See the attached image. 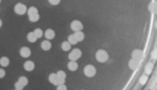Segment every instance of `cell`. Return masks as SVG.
Wrapping results in <instances>:
<instances>
[{
    "mask_svg": "<svg viewBox=\"0 0 157 90\" xmlns=\"http://www.w3.org/2000/svg\"><path fill=\"white\" fill-rule=\"evenodd\" d=\"M65 79L58 78V85H59V84H65ZM58 85H57V86H58Z\"/></svg>",
    "mask_w": 157,
    "mask_h": 90,
    "instance_id": "30",
    "label": "cell"
},
{
    "mask_svg": "<svg viewBox=\"0 0 157 90\" xmlns=\"http://www.w3.org/2000/svg\"><path fill=\"white\" fill-rule=\"evenodd\" d=\"M153 67H154V65L152 62H148L146 64L145 67V69H144V72H145V74H146V75L149 76L151 73L152 72Z\"/></svg>",
    "mask_w": 157,
    "mask_h": 90,
    "instance_id": "14",
    "label": "cell"
},
{
    "mask_svg": "<svg viewBox=\"0 0 157 90\" xmlns=\"http://www.w3.org/2000/svg\"><path fill=\"white\" fill-rule=\"evenodd\" d=\"M2 21L1 19H0V28L2 27Z\"/></svg>",
    "mask_w": 157,
    "mask_h": 90,
    "instance_id": "31",
    "label": "cell"
},
{
    "mask_svg": "<svg viewBox=\"0 0 157 90\" xmlns=\"http://www.w3.org/2000/svg\"><path fill=\"white\" fill-rule=\"evenodd\" d=\"M68 42L71 45H76L78 42L74 34L69 35V36L68 37Z\"/></svg>",
    "mask_w": 157,
    "mask_h": 90,
    "instance_id": "21",
    "label": "cell"
},
{
    "mask_svg": "<svg viewBox=\"0 0 157 90\" xmlns=\"http://www.w3.org/2000/svg\"><path fill=\"white\" fill-rule=\"evenodd\" d=\"M139 61L135 60L134 59H131L129 62V67L130 69L132 70H135L139 66Z\"/></svg>",
    "mask_w": 157,
    "mask_h": 90,
    "instance_id": "8",
    "label": "cell"
},
{
    "mask_svg": "<svg viewBox=\"0 0 157 90\" xmlns=\"http://www.w3.org/2000/svg\"><path fill=\"white\" fill-rule=\"evenodd\" d=\"M27 39H28V40L30 42L34 43V42L37 41L38 38H37L36 35H35L34 33V32H30V33H29L28 34V35H27Z\"/></svg>",
    "mask_w": 157,
    "mask_h": 90,
    "instance_id": "16",
    "label": "cell"
},
{
    "mask_svg": "<svg viewBox=\"0 0 157 90\" xmlns=\"http://www.w3.org/2000/svg\"><path fill=\"white\" fill-rule=\"evenodd\" d=\"M5 76V71L4 69H0V78H2Z\"/></svg>",
    "mask_w": 157,
    "mask_h": 90,
    "instance_id": "29",
    "label": "cell"
},
{
    "mask_svg": "<svg viewBox=\"0 0 157 90\" xmlns=\"http://www.w3.org/2000/svg\"><path fill=\"white\" fill-rule=\"evenodd\" d=\"M27 13H28V16H30V15L35 14H38V10L35 7L31 6L28 8V11H27Z\"/></svg>",
    "mask_w": 157,
    "mask_h": 90,
    "instance_id": "20",
    "label": "cell"
},
{
    "mask_svg": "<svg viewBox=\"0 0 157 90\" xmlns=\"http://www.w3.org/2000/svg\"><path fill=\"white\" fill-rule=\"evenodd\" d=\"M10 60L8 57L3 56L0 59V65L3 67H6L9 65Z\"/></svg>",
    "mask_w": 157,
    "mask_h": 90,
    "instance_id": "17",
    "label": "cell"
},
{
    "mask_svg": "<svg viewBox=\"0 0 157 90\" xmlns=\"http://www.w3.org/2000/svg\"><path fill=\"white\" fill-rule=\"evenodd\" d=\"M71 45L68 41H65L62 42L61 44V48L62 50L65 51H68L71 49Z\"/></svg>",
    "mask_w": 157,
    "mask_h": 90,
    "instance_id": "18",
    "label": "cell"
},
{
    "mask_svg": "<svg viewBox=\"0 0 157 90\" xmlns=\"http://www.w3.org/2000/svg\"><path fill=\"white\" fill-rule=\"evenodd\" d=\"M95 58L98 62L103 63L108 60L109 55L106 51L100 49V50H98L96 52Z\"/></svg>",
    "mask_w": 157,
    "mask_h": 90,
    "instance_id": "1",
    "label": "cell"
},
{
    "mask_svg": "<svg viewBox=\"0 0 157 90\" xmlns=\"http://www.w3.org/2000/svg\"><path fill=\"white\" fill-rule=\"evenodd\" d=\"M58 77H57V74L52 73L49 76V81L55 86L58 85Z\"/></svg>",
    "mask_w": 157,
    "mask_h": 90,
    "instance_id": "10",
    "label": "cell"
},
{
    "mask_svg": "<svg viewBox=\"0 0 157 90\" xmlns=\"http://www.w3.org/2000/svg\"><path fill=\"white\" fill-rule=\"evenodd\" d=\"M24 69L26 71L30 72V71H32L34 69L35 64L32 61L28 60L25 62L24 65Z\"/></svg>",
    "mask_w": 157,
    "mask_h": 90,
    "instance_id": "9",
    "label": "cell"
},
{
    "mask_svg": "<svg viewBox=\"0 0 157 90\" xmlns=\"http://www.w3.org/2000/svg\"><path fill=\"white\" fill-rule=\"evenodd\" d=\"M132 59H135V60L139 61L141 60L143 57V52L142 51L139 49H136L134 50L132 52V55H131Z\"/></svg>",
    "mask_w": 157,
    "mask_h": 90,
    "instance_id": "6",
    "label": "cell"
},
{
    "mask_svg": "<svg viewBox=\"0 0 157 90\" xmlns=\"http://www.w3.org/2000/svg\"><path fill=\"white\" fill-rule=\"evenodd\" d=\"M74 35H75L76 39L77 42H82L84 40V38H85V35L83 32H82V30L80 31L75 32V33H74Z\"/></svg>",
    "mask_w": 157,
    "mask_h": 90,
    "instance_id": "13",
    "label": "cell"
},
{
    "mask_svg": "<svg viewBox=\"0 0 157 90\" xmlns=\"http://www.w3.org/2000/svg\"><path fill=\"white\" fill-rule=\"evenodd\" d=\"M67 87L65 85V84H59V85L57 86V89L58 90H67Z\"/></svg>",
    "mask_w": 157,
    "mask_h": 90,
    "instance_id": "28",
    "label": "cell"
},
{
    "mask_svg": "<svg viewBox=\"0 0 157 90\" xmlns=\"http://www.w3.org/2000/svg\"><path fill=\"white\" fill-rule=\"evenodd\" d=\"M97 70L94 66L93 65H87L84 68V73L87 77L92 78L96 74Z\"/></svg>",
    "mask_w": 157,
    "mask_h": 90,
    "instance_id": "2",
    "label": "cell"
},
{
    "mask_svg": "<svg viewBox=\"0 0 157 90\" xmlns=\"http://www.w3.org/2000/svg\"><path fill=\"white\" fill-rule=\"evenodd\" d=\"M61 0H48V2L52 5H57L60 3Z\"/></svg>",
    "mask_w": 157,
    "mask_h": 90,
    "instance_id": "27",
    "label": "cell"
},
{
    "mask_svg": "<svg viewBox=\"0 0 157 90\" xmlns=\"http://www.w3.org/2000/svg\"><path fill=\"white\" fill-rule=\"evenodd\" d=\"M45 37L48 40H52L55 37V32L52 29H48L44 33Z\"/></svg>",
    "mask_w": 157,
    "mask_h": 90,
    "instance_id": "12",
    "label": "cell"
},
{
    "mask_svg": "<svg viewBox=\"0 0 157 90\" xmlns=\"http://www.w3.org/2000/svg\"><path fill=\"white\" fill-rule=\"evenodd\" d=\"M52 47V44L48 40L43 41L41 43V47L43 50L48 51L50 50Z\"/></svg>",
    "mask_w": 157,
    "mask_h": 90,
    "instance_id": "15",
    "label": "cell"
},
{
    "mask_svg": "<svg viewBox=\"0 0 157 90\" xmlns=\"http://www.w3.org/2000/svg\"><path fill=\"white\" fill-rule=\"evenodd\" d=\"M14 11L17 14L23 15L26 13L27 7L23 3H18L15 5L14 7Z\"/></svg>",
    "mask_w": 157,
    "mask_h": 90,
    "instance_id": "4",
    "label": "cell"
},
{
    "mask_svg": "<svg viewBox=\"0 0 157 90\" xmlns=\"http://www.w3.org/2000/svg\"><path fill=\"white\" fill-rule=\"evenodd\" d=\"M79 65L76 62V61H70L67 64V68L70 71L74 72V71L76 70L78 68Z\"/></svg>",
    "mask_w": 157,
    "mask_h": 90,
    "instance_id": "11",
    "label": "cell"
},
{
    "mask_svg": "<svg viewBox=\"0 0 157 90\" xmlns=\"http://www.w3.org/2000/svg\"><path fill=\"white\" fill-rule=\"evenodd\" d=\"M19 82L20 83H21L24 86H26L28 83V79L26 77H24V76H21L19 78L18 80Z\"/></svg>",
    "mask_w": 157,
    "mask_h": 90,
    "instance_id": "23",
    "label": "cell"
},
{
    "mask_svg": "<svg viewBox=\"0 0 157 90\" xmlns=\"http://www.w3.org/2000/svg\"><path fill=\"white\" fill-rule=\"evenodd\" d=\"M20 54L22 57H28L31 55V51L27 47H23L20 49Z\"/></svg>",
    "mask_w": 157,
    "mask_h": 90,
    "instance_id": "7",
    "label": "cell"
},
{
    "mask_svg": "<svg viewBox=\"0 0 157 90\" xmlns=\"http://www.w3.org/2000/svg\"><path fill=\"white\" fill-rule=\"evenodd\" d=\"M15 89L18 90H21L24 89V86L21 83H20L19 81H18V82L15 84Z\"/></svg>",
    "mask_w": 157,
    "mask_h": 90,
    "instance_id": "26",
    "label": "cell"
},
{
    "mask_svg": "<svg viewBox=\"0 0 157 90\" xmlns=\"http://www.w3.org/2000/svg\"><path fill=\"white\" fill-rule=\"evenodd\" d=\"M40 16L39 15V14H35L30 15V16H29V19L30 21L31 22H36L38 21L39 19Z\"/></svg>",
    "mask_w": 157,
    "mask_h": 90,
    "instance_id": "22",
    "label": "cell"
},
{
    "mask_svg": "<svg viewBox=\"0 0 157 90\" xmlns=\"http://www.w3.org/2000/svg\"><path fill=\"white\" fill-rule=\"evenodd\" d=\"M71 29L74 32L80 31L82 30L84 28L83 24L80 21L77 20H75L72 21L70 25Z\"/></svg>",
    "mask_w": 157,
    "mask_h": 90,
    "instance_id": "5",
    "label": "cell"
},
{
    "mask_svg": "<svg viewBox=\"0 0 157 90\" xmlns=\"http://www.w3.org/2000/svg\"><path fill=\"white\" fill-rule=\"evenodd\" d=\"M34 33L35 35H36L38 38H41V37L43 36V30L40 28L35 29L34 30Z\"/></svg>",
    "mask_w": 157,
    "mask_h": 90,
    "instance_id": "24",
    "label": "cell"
},
{
    "mask_svg": "<svg viewBox=\"0 0 157 90\" xmlns=\"http://www.w3.org/2000/svg\"><path fill=\"white\" fill-rule=\"evenodd\" d=\"M148 79V76L146 74H143L139 78V83L141 85H145L147 82Z\"/></svg>",
    "mask_w": 157,
    "mask_h": 90,
    "instance_id": "19",
    "label": "cell"
},
{
    "mask_svg": "<svg viewBox=\"0 0 157 90\" xmlns=\"http://www.w3.org/2000/svg\"><path fill=\"white\" fill-rule=\"evenodd\" d=\"M56 74L58 78L66 79V74L63 70H59L57 72Z\"/></svg>",
    "mask_w": 157,
    "mask_h": 90,
    "instance_id": "25",
    "label": "cell"
},
{
    "mask_svg": "<svg viewBox=\"0 0 157 90\" xmlns=\"http://www.w3.org/2000/svg\"><path fill=\"white\" fill-rule=\"evenodd\" d=\"M82 52L80 49L74 48L72 51L69 54V59L70 61H76L82 56Z\"/></svg>",
    "mask_w": 157,
    "mask_h": 90,
    "instance_id": "3",
    "label": "cell"
},
{
    "mask_svg": "<svg viewBox=\"0 0 157 90\" xmlns=\"http://www.w3.org/2000/svg\"><path fill=\"white\" fill-rule=\"evenodd\" d=\"M1 0H0V3H1Z\"/></svg>",
    "mask_w": 157,
    "mask_h": 90,
    "instance_id": "32",
    "label": "cell"
}]
</instances>
